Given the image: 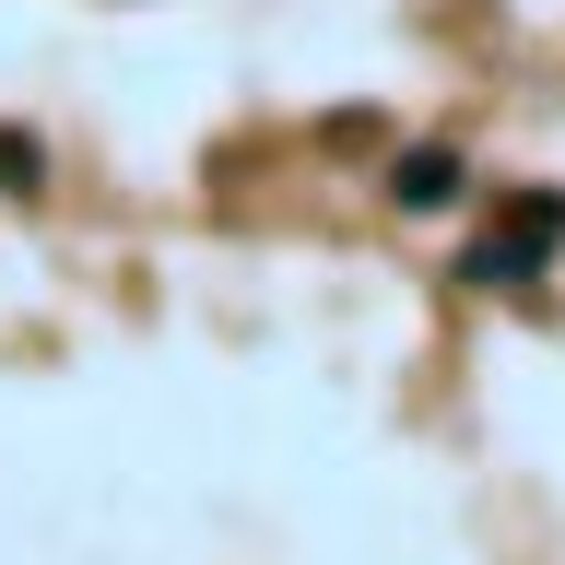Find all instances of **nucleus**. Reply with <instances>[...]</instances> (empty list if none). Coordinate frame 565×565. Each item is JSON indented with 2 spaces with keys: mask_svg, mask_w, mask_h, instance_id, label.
I'll return each mask as SVG.
<instances>
[{
  "mask_svg": "<svg viewBox=\"0 0 565 565\" xmlns=\"http://www.w3.org/2000/svg\"><path fill=\"white\" fill-rule=\"evenodd\" d=\"M388 201H401V212H448V201H459V153H448V141L388 153Z\"/></svg>",
  "mask_w": 565,
  "mask_h": 565,
  "instance_id": "1",
  "label": "nucleus"
},
{
  "mask_svg": "<svg viewBox=\"0 0 565 565\" xmlns=\"http://www.w3.org/2000/svg\"><path fill=\"white\" fill-rule=\"evenodd\" d=\"M507 236H519L530 259H554V247H565V201H554V189H519V201H507Z\"/></svg>",
  "mask_w": 565,
  "mask_h": 565,
  "instance_id": "2",
  "label": "nucleus"
},
{
  "mask_svg": "<svg viewBox=\"0 0 565 565\" xmlns=\"http://www.w3.org/2000/svg\"><path fill=\"white\" fill-rule=\"evenodd\" d=\"M530 271H542V259H530L519 236H483V247H471V282H494V295H519Z\"/></svg>",
  "mask_w": 565,
  "mask_h": 565,
  "instance_id": "3",
  "label": "nucleus"
},
{
  "mask_svg": "<svg viewBox=\"0 0 565 565\" xmlns=\"http://www.w3.org/2000/svg\"><path fill=\"white\" fill-rule=\"evenodd\" d=\"M35 177H47V141H35V130H0V201H24Z\"/></svg>",
  "mask_w": 565,
  "mask_h": 565,
  "instance_id": "4",
  "label": "nucleus"
}]
</instances>
